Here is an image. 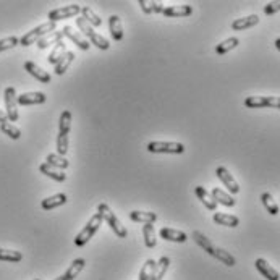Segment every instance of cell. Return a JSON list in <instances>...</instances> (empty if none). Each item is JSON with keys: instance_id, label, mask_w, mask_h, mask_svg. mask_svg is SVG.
<instances>
[{"instance_id": "cell-46", "label": "cell", "mask_w": 280, "mask_h": 280, "mask_svg": "<svg viewBox=\"0 0 280 280\" xmlns=\"http://www.w3.org/2000/svg\"><path fill=\"white\" fill-rule=\"evenodd\" d=\"M55 280H67V278H65V275H60V277H57Z\"/></svg>"}, {"instance_id": "cell-1", "label": "cell", "mask_w": 280, "mask_h": 280, "mask_svg": "<svg viewBox=\"0 0 280 280\" xmlns=\"http://www.w3.org/2000/svg\"><path fill=\"white\" fill-rule=\"evenodd\" d=\"M76 26L89 39V44L96 46L97 49H101V51H109V47H110L109 39H105L104 36L99 34V32H96L94 28L83 18V16H78V18H76Z\"/></svg>"}, {"instance_id": "cell-4", "label": "cell", "mask_w": 280, "mask_h": 280, "mask_svg": "<svg viewBox=\"0 0 280 280\" xmlns=\"http://www.w3.org/2000/svg\"><path fill=\"white\" fill-rule=\"evenodd\" d=\"M97 211L102 214V217H104V220L109 224V227L112 228V232L117 235L118 238H127V235H128V232H127V228L123 227V224L118 220V217L115 216L113 214V211L107 206L105 203H101L97 206Z\"/></svg>"}, {"instance_id": "cell-41", "label": "cell", "mask_w": 280, "mask_h": 280, "mask_svg": "<svg viewBox=\"0 0 280 280\" xmlns=\"http://www.w3.org/2000/svg\"><path fill=\"white\" fill-rule=\"evenodd\" d=\"M67 152H68V135L59 133V136H57V154L63 157Z\"/></svg>"}, {"instance_id": "cell-24", "label": "cell", "mask_w": 280, "mask_h": 280, "mask_svg": "<svg viewBox=\"0 0 280 280\" xmlns=\"http://www.w3.org/2000/svg\"><path fill=\"white\" fill-rule=\"evenodd\" d=\"M85 266H86V259H83V258H78V259H75L70 264V267L67 269V272H65L63 275H65V278L67 280H75L79 274H81V270L85 269Z\"/></svg>"}, {"instance_id": "cell-13", "label": "cell", "mask_w": 280, "mask_h": 280, "mask_svg": "<svg viewBox=\"0 0 280 280\" xmlns=\"http://www.w3.org/2000/svg\"><path fill=\"white\" fill-rule=\"evenodd\" d=\"M254 266H256V269L259 270L261 275H264L267 280H280V274L277 272V270L269 264V262L266 259H256V262H254Z\"/></svg>"}, {"instance_id": "cell-35", "label": "cell", "mask_w": 280, "mask_h": 280, "mask_svg": "<svg viewBox=\"0 0 280 280\" xmlns=\"http://www.w3.org/2000/svg\"><path fill=\"white\" fill-rule=\"evenodd\" d=\"M67 54V46H65V43L62 41V43L59 44H55V49L51 52V55H49V63H52V65H57L59 63V60L62 59V57Z\"/></svg>"}, {"instance_id": "cell-27", "label": "cell", "mask_w": 280, "mask_h": 280, "mask_svg": "<svg viewBox=\"0 0 280 280\" xmlns=\"http://www.w3.org/2000/svg\"><path fill=\"white\" fill-rule=\"evenodd\" d=\"M139 7L146 15H151V13H164L166 7H164L161 2H152V0H139Z\"/></svg>"}, {"instance_id": "cell-21", "label": "cell", "mask_w": 280, "mask_h": 280, "mask_svg": "<svg viewBox=\"0 0 280 280\" xmlns=\"http://www.w3.org/2000/svg\"><path fill=\"white\" fill-rule=\"evenodd\" d=\"M194 193H196V196H197V199H199L209 211H216V209H217V203L212 199V196L208 193V189H206V188H203V186H196V188H194Z\"/></svg>"}, {"instance_id": "cell-28", "label": "cell", "mask_w": 280, "mask_h": 280, "mask_svg": "<svg viewBox=\"0 0 280 280\" xmlns=\"http://www.w3.org/2000/svg\"><path fill=\"white\" fill-rule=\"evenodd\" d=\"M212 258H216L217 261H220L222 264H225L228 267H233L236 264V259L232 256L230 253H227L225 250H222V248H214V253H212Z\"/></svg>"}, {"instance_id": "cell-32", "label": "cell", "mask_w": 280, "mask_h": 280, "mask_svg": "<svg viewBox=\"0 0 280 280\" xmlns=\"http://www.w3.org/2000/svg\"><path fill=\"white\" fill-rule=\"evenodd\" d=\"M46 164H49L51 167L59 169V170L68 169V166H70V162L65 157H62V155H59V154H49L47 159H46Z\"/></svg>"}, {"instance_id": "cell-15", "label": "cell", "mask_w": 280, "mask_h": 280, "mask_svg": "<svg viewBox=\"0 0 280 280\" xmlns=\"http://www.w3.org/2000/svg\"><path fill=\"white\" fill-rule=\"evenodd\" d=\"M214 222L222 227H230V228H235L240 225V219L236 216H232V214H225V212H216L214 214Z\"/></svg>"}, {"instance_id": "cell-17", "label": "cell", "mask_w": 280, "mask_h": 280, "mask_svg": "<svg viewBox=\"0 0 280 280\" xmlns=\"http://www.w3.org/2000/svg\"><path fill=\"white\" fill-rule=\"evenodd\" d=\"M259 23V16L258 15H250L245 16V18H238L232 23V29L233 31H243V29H250L253 26H256Z\"/></svg>"}, {"instance_id": "cell-39", "label": "cell", "mask_w": 280, "mask_h": 280, "mask_svg": "<svg viewBox=\"0 0 280 280\" xmlns=\"http://www.w3.org/2000/svg\"><path fill=\"white\" fill-rule=\"evenodd\" d=\"M23 259V254L20 251L13 250H2L0 248V261H8V262H20Z\"/></svg>"}, {"instance_id": "cell-3", "label": "cell", "mask_w": 280, "mask_h": 280, "mask_svg": "<svg viewBox=\"0 0 280 280\" xmlns=\"http://www.w3.org/2000/svg\"><path fill=\"white\" fill-rule=\"evenodd\" d=\"M57 31V23H52V21H47V23H43L39 24L37 28L31 29L29 32H26L21 39H20V44L23 47H28V46H32L34 43H39L41 39L44 36H47L49 32H54Z\"/></svg>"}, {"instance_id": "cell-29", "label": "cell", "mask_w": 280, "mask_h": 280, "mask_svg": "<svg viewBox=\"0 0 280 280\" xmlns=\"http://www.w3.org/2000/svg\"><path fill=\"white\" fill-rule=\"evenodd\" d=\"M81 13H83V18L91 24V26H101L102 24V20L101 16H99L91 7H81Z\"/></svg>"}, {"instance_id": "cell-23", "label": "cell", "mask_w": 280, "mask_h": 280, "mask_svg": "<svg viewBox=\"0 0 280 280\" xmlns=\"http://www.w3.org/2000/svg\"><path fill=\"white\" fill-rule=\"evenodd\" d=\"M63 37H65L63 32L57 29V31H54V32H49L47 36H44L43 39H41L39 43H37V47H39V49H47L49 46H55V44L62 43Z\"/></svg>"}, {"instance_id": "cell-14", "label": "cell", "mask_w": 280, "mask_h": 280, "mask_svg": "<svg viewBox=\"0 0 280 280\" xmlns=\"http://www.w3.org/2000/svg\"><path fill=\"white\" fill-rule=\"evenodd\" d=\"M47 97L44 93H24L18 96V105H37L44 104Z\"/></svg>"}, {"instance_id": "cell-19", "label": "cell", "mask_w": 280, "mask_h": 280, "mask_svg": "<svg viewBox=\"0 0 280 280\" xmlns=\"http://www.w3.org/2000/svg\"><path fill=\"white\" fill-rule=\"evenodd\" d=\"M109 29H110V36L115 41H122L123 39V26H122V20L117 15H110L109 16Z\"/></svg>"}, {"instance_id": "cell-45", "label": "cell", "mask_w": 280, "mask_h": 280, "mask_svg": "<svg viewBox=\"0 0 280 280\" xmlns=\"http://www.w3.org/2000/svg\"><path fill=\"white\" fill-rule=\"evenodd\" d=\"M275 47H277V51L280 52V37H278V39H275Z\"/></svg>"}, {"instance_id": "cell-20", "label": "cell", "mask_w": 280, "mask_h": 280, "mask_svg": "<svg viewBox=\"0 0 280 280\" xmlns=\"http://www.w3.org/2000/svg\"><path fill=\"white\" fill-rule=\"evenodd\" d=\"M65 203H67V194L59 193V194H54L51 197H46V199L41 203V206H43L44 211H52L55 208H60V206H63Z\"/></svg>"}, {"instance_id": "cell-34", "label": "cell", "mask_w": 280, "mask_h": 280, "mask_svg": "<svg viewBox=\"0 0 280 280\" xmlns=\"http://www.w3.org/2000/svg\"><path fill=\"white\" fill-rule=\"evenodd\" d=\"M71 128V112L70 110H63L59 120V133L62 135H68Z\"/></svg>"}, {"instance_id": "cell-10", "label": "cell", "mask_w": 280, "mask_h": 280, "mask_svg": "<svg viewBox=\"0 0 280 280\" xmlns=\"http://www.w3.org/2000/svg\"><path fill=\"white\" fill-rule=\"evenodd\" d=\"M62 32H63L65 37H68V39L71 41V43H75V44L81 49V51H88V49L91 47V44H89V41H88L86 37L81 36L79 32H76L71 26H65V28L62 29Z\"/></svg>"}, {"instance_id": "cell-44", "label": "cell", "mask_w": 280, "mask_h": 280, "mask_svg": "<svg viewBox=\"0 0 280 280\" xmlns=\"http://www.w3.org/2000/svg\"><path fill=\"white\" fill-rule=\"evenodd\" d=\"M8 122V117H7V112H4V110H0V125L2 123H7Z\"/></svg>"}, {"instance_id": "cell-38", "label": "cell", "mask_w": 280, "mask_h": 280, "mask_svg": "<svg viewBox=\"0 0 280 280\" xmlns=\"http://www.w3.org/2000/svg\"><path fill=\"white\" fill-rule=\"evenodd\" d=\"M143 235H144V243H146L147 248H154V246L157 245L152 224H144V227H143Z\"/></svg>"}, {"instance_id": "cell-18", "label": "cell", "mask_w": 280, "mask_h": 280, "mask_svg": "<svg viewBox=\"0 0 280 280\" xmlns=\"http://www.w3.org/2000/svg\"><path fill=\"white\" fill-rule=\"evenodd\" d=\"M211 196H212V199L216 201L217 204L227 206V208H233V206L236 204V201L233 199V197L230 196L228 193L222 191L220 188H212V191H211Z\"/></svg>"}, {"instance_id": "cell-37", "label": "cell", "mask_w": 280, "mask_h": 280, "mask_svg": "<svg viewBox=\"0 0 280 280\" xmlns=\"http://www.w3.org/2000/svg\"><path fill=\"white\" fill-rule=\"evenodd\" d=\"M261 201H262V204H264V208L267 209V212L270 214V216H277V214H278V206L274 201L272 194H270V193H262Z\"/></svg>"}, {"instance_id": "cell-16", "label": "cell", "mask_w": 280, "mask_h": 280, "mask_svg": "<svg viewBox=\"0 0 280 280\" xmlns=\"http://www.w3.org/2000/svg\"><path fill=\"white\" fill-rule=\"evenodd\" d=\"M191 13H193L191 5H172V7H166V10H164V16H169V18L189 16Z\"/></svg>"}, {"instance_id": "cell-30", "label": "cell", "mask_w": 280, "mask_h": 280, "mask_svg": "<svg viewBox=\"0 0 280 280\" xmlns=\"http://www.w3.org/2000/svg\"><path fill=\"white\" fill-rule=\"evenodd\" d=\"M238 44H240V39H238V37H228V39L222 41L220 44L216 46V52H217L219 55H224V54H227V52H230V51H233V49H235Z\"/></svg>"}, {"instance_id": "cell-22", "label": "cell", "mask_w": 280, "mask_h": 280, "mask_svg": "<svg viewBox=\"0 0 280 280\" xmlns=\"http://www.w3.org/2000/svg\"><path fill=\"white\" fill-rule=\"evenodd\" d=\"M130 219L133 222H139V224H154L157 220V214L144 212V211H131Z\"/></svg>"}, {"instance_id": "cell-12", "label": "cell", "mask_w": 280, "mask_h": 280, "mask_svg": "<svg viewBox=\"0 0 280 280\" xmlns=\"http://www.w3.org/2000/svg\"><path fill=\"white\" fill-rule=\"evenodd\" d=\"M24 70H26L31 76H34L37 81H41V83H44V85L51 83V75H49L47 71H44L34 62H26V63H24Z\"/></svg>"}, {"instance_id": "cell-25", "label": "cell", "mask_w": 280, "mask_h": 280, "mask_svg": "<svg viewBox=\"0 0 280 280\" xmlns=\"http://www.w3.org/2000/svg\"><path fill=\"white\" fill-rule=\"evenodd\" d=\"M39 170H41V174H43V175H46V177H49V178L55 180V182H65V180H67V175H65L63 172H60V170H57V169L51 167V166H49V164H46V162L41 164Z\"/></svg>"}, {"instance_id": "cell-26", "label": "cell", "mask_w": 280, "mask_h": 280, "mask_svg": "<svg viewBox=\"0 0 280 280\" xmlns=\"http://www.w3.org/2000/svg\"><path fill=\"white\" fill-rule=\"evenodd\" d=\"M193 240L196 242V245H197V246H201V248H203L206 253L211 254V256H212L214 248H216V246L212 245V242L209 240L208 236L203 235L201 232H197V230H194V232H193Z\"/></svg>"}, {"instance_id": "cell-6", "label": "cell", "mask_w": 280, "mask_h": 280, "mask_svg": "<svg viewBox=\"0 0 280 280\" xmlns=\"http://www.w3.org/2000/svg\"><path fill=\"white\" fill-rule=\"evenodd\" d=\"M245 105L250 109H262V107H272L280 109V97L275 96H250L245 99Z\"/></svg>"}, {"instance_id": "cell-47", "label": "cell", "mask_w": 280, "mask_h": 280, "mask_svg": "<svg viewBox=\"0 0 280 280\" xmlns=\"http://www.w3.org/2000/svg\"><path fill=\"white\" fill-rule=\"evenodd\" d=\"M34 280H41V278H34Z\"/></svg>"}, {"instance_id": "cell-33", "label": "cell", "mask_w": 280, "mask_h": 280, "mask_svg": "<svg viewBox=\"0 0 280 280\" xmlns=\"http://www.w3.org/2000/svg\"><path fill=\"white\" fill-rule=\"evenodd\" d=\"M155 266H157V262L154 259H147L144 262V266L139 270V280H151L154 277V272H155Z\"/></svg>"}, {"instance_id": "cell-5", "label": "cell", "mask_w": 280, "mask_h": 280, "mask_svg": "<svg viewBox=\"0 0 280 280\" xmlns=\"http://www.w3.org/2000/svg\"><path fill=\"white\" fill-rule=\"evenodd\" d=\"M146 149L154 154H183L185 146L174 141H151L147 143Z\"/></svg>"}, {"instance_id": "cell-9", "label": "cell", "mask_w": 280, "mask_h": 280, "mask_svg": "<svg viewBox=\"0 0 280 280\" xmlns=\"http://www.w3.org/2000/svg\"><path fill=\"white\" fill-rule=\"evenodd\" d=\"M216 175L217 178L220 180L222 183L225 185V188L228 189L232 194H236V193H240V185L236 183V180L233 178V175L230 174V172L225 169V167H217L216 170Z\"/></svg>"}, {"instance_id": "cell-42", "label": "cell", "mask_w": 280, "mask_h": 280, "mask_svg": "<svg viewBox=\"0 0 280 280\" xmlns=\"http://www.w3.org/2000/svg\"><path fill=\"white\" fill-rule=\"evenodd\" d=\"M20 44V39L15 37V36H10V37H5L0 41V54H2L4 51H8V49H13L15 46Z\"/></svg>"}, {"instance_id": "cell-43", "label": "cell", "mask_w": 280, "mask_h": 280, "mask_svg": "<svg viewBox=\"0 0 280 280\" xmlns=\"http://www.w3.org/2000/svg\"><path fill=\"white\" fill-rule=\"evenodd\" d=\"M277 12H280V0H275V2H269V4L264 7V13H266L267 16L274 15V13H277Z\"/></svg>"}, {"instance_id": "cell-40", "label": "cell", "mask_w": 280, "mask_h": 280, "mask_svg": "<svg viewBox=\"0 0 280 280\" xmlns=\"http://www.w3.org/2000/svg\"><path fill=\"white\" fill-rule=\"evenodd\" d=\"M0 130L4 131V133L8 136V138H12V139H20V136H21V131L16 128L15 125H12V123H2L0 125Z\"/></svg>"}, {"instance_id": "cell-31", "label": "cell", "mask_w": 280, "mask_h": 280, "mask_svg": "<svg viewBox=\"0 0 280 280\" xmlns=\"http://www.w3.org/2000/svg\"><path fill=\"white\" fill-rule=\"evenodd\" d=\"M73 60H75V54H73V52H67V54H65L62 59L59 60V63L55 65V75H59V76L63 75V73L68 70V67L71 65Z\"/></svg>"}, {"instance_id": "cell-7", "label": "cell", "mask_w": 280, "mask_h": 280, "mask_svg": "<svg viewBox=\"0 0 280 280\" xmlns=\"http://www.w3.org/2000/svg\"><path fill=\"white\" fill-rule=\"evenodd\" d=\"M5 110L10 122L18 120V96H16L15 88L12 86L5 89Z\"/></svg>"}, {"instance_id": "cell-8", "label": "cell", "mask_w": 280, "mask_h": 280, "mask_svg": "<svg viewBox=\"0 0 280 280\" xmlns=\"http://www.w3.org/2000/svg\"><path fill=\"white\" fill-rule=\"evenodd\" d=\"M79 13H81V7L73 4V5L60 7V8H55L52 12H49V20L52 23H57L60 20H67V18H71V16H76Z\"/></svg>"}, {"instance_id": "cell-11", "label": "cell", "mask_w": 280, "mask_h": 280, "mask_svg": "<svg viewBox=\"0 0 280 280\" xmlns=\"http://www.w3.org/2000/svg\"><path fill=\"white\" fill-rule=\"evenodd\" d=\"M159 235L162 236V240L175 242V243H185L188 240L185 232H182V230H175V228H169V227H162Z\"/></svg>"}, {"instance_id": "cell-2", "label": "cell", "mask_w": 280, "mask_h": 280, "mask_svg": "<svg viewBox=\"0 0 280 280\" xmlns=\"http://www.w3.org/2000/svg\"><path fill=\"white\" fill-rule=\"evenodd\" d=\"M102 222H104L102 214L97 211V212L94 214V216H93L91 219H89V222L86 224V227L75 236V245L78 246V248H81V246H85L89 240H91V238L94 236V233L97 232L99 228H101Z\"/></svg>"}, {"instance_id": "cell-36", "label": "cell", "mask_w": 280, "mask_h": 280, "mask_svg": "<svg viewBox=\"0 0 280 280\" xmlns=\"http://www.w3.org/2000/svg\"><path fill=\"white\" fill-rule=\"evenodd\" d=\"M169 266H170V259L167 256H162L157 262V266H155V272H154V277L151 280H162L167 272Z\"/></svg>"}]
</instances>
